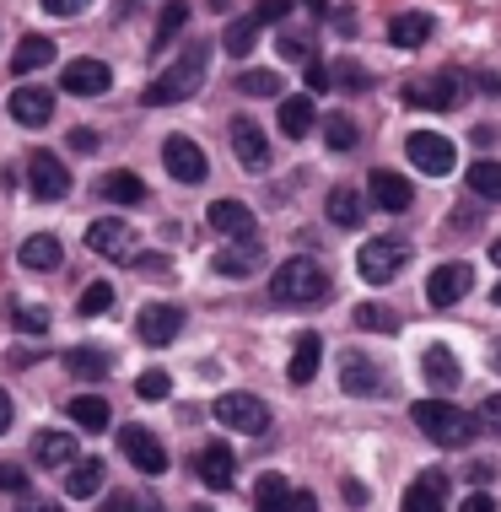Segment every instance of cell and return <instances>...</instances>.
<instances>
[{
	"label": "cell",
	"instance_id": "6da1fadb",
	"mask_svg": "<svg viewBox=\"0 0 501 512\" xmlns=\"http://www.w3.org/2000/svg\"><path fill=\"white\" fill-rule=\"evenodd\" d=\"M205 60H211V49H205V44H189V49L178 54V60L141 92V103H146V108H167V103L194 98V92H200V81H205Z\"/></svg>",
	"mask_w": 501,
	"mask_h": 512
},
{
	"label": "cell",
	"instance_id": "7a4b0ae2",
	"mask_svg": "<svg viewBox=\"0 0 501 512\" xmlns=\"http://www.w3.org/2000/svg\"><path fill=\"white\" fill-rule=\"evenodd\" d=\"M270 297L286 302V308H313V302L329 297V270L318 265V259H308V254L286 259V265L270 275Z\"/></svg>",
	"mask_w": 501,
	"mask_h": 512
},
{
	"label": "cell",
	"instance_id": "3957f363",
	"mask_svg": "<svg viewBox=\"0 0 501 512\" xmlns=\"http://www.w3.org/2000/svg\"><path fill=\"white\" fill-rule=\"evenodd\" d=\"M410 421L421 426V432L437 442V448H464V442L480 432L475 415H464L453 399H421V405H410Z\"/></svg>",
	"mask_w": 501,
	"mask_h": 512
},
{
	"label": "cell",
	"instance_id": "277c9868",
	"mask_svg": "<svg viewBox=\"0 0 501 512\" xmlns=\"http://www.w3.org/2000/svg\"><path fill=\"white\" fill-rule=\"evenodd\" d=\"M216 421L232 426V432H243V437H264V432H270V405H264L259 394L232 389V394L216 399Z\"/></svg>",
	"mask_w": 501,
	"mask_h": 512
},
{
	"label": "cell",
	"instance_id": "5b68a950",
	"mask_svg": "<svg viewBox=\"0 0 501 512\" xmlns=\"http://www.w3.org/2000/svg\"><path fill=\"white\" fill-rule=\"evenodd\" d=\"M405 259H410V248L399 238H372L356 254V270H361V281H367V286H388L399 270H405Z\"/></svg>",
	"mask_w": 501,
	"mask_h": 512
},
{
	"label": "cell",
	"instance_id": "8992f818",
	"mask_svg": "<svg viewBox=\"0 0 501 512\" xmlns=\"http://www.w3.org/2000/svg\"><path fill=\"white\" fill-rule=\"evenodd\" d=\"M410 162L421 173H431V178H442V173H453V162H458V151H453V141L448 135H431V130H415L410 135Z\"/></svg>",
	"mask_w": 501,
	"mask_h": 512
},
{
	"label": "cell",
	"instance_id": "52a82bcc",
	"mask_svg": "<svg viewBox=\"0 0 501 512\" xmlns=\"http://www.w3.org/2000/svg\"><path fill=\"white\" fill-rule=\"evenodd\" d=\"M405 103L410 108H453V103H464V81L458 76H415L410 87H405Z\"/></svg>",
	"mask_w": 501,
	"mask_h": 512
},
{
	"label": "cell",
	"instance_id": "ba28073f",
	"mask_svg": "<svg viewBox=\"0 0 501 512\" xmlns=\"http://www.w3.org/2000/svg\"><path fill=\"white\" fill-rule=\"evenodd\" d=\"M162 162H167V173L178 178V184H205V151L189 141V135H167L162 141Z\"/></svg>",
	"mask_w": 501,
	"mask_h": 512
},
{
	"label": "cell",
	"instance_id": "9c48e42d",
	"mask_svg": "<svg viewBox=\"0 0 501 512\" xmlns=\"http://www.w3.org/2000/svg\"><path fill=\"white\" fill-rule=\"evenodd\" d=\"M475 286V270L464 265V259H448V265H437L431 270V281H426V302L431 308H453L458 297Z\"/></svg>",
	"mask_w": 501,
	"mask_h": 512
},
{
	"label": "cell",
	"instance_id": "30bf717a",
	"mask_svg": "<svg viewBox=\"0 0 501 512\" xmlns=\"http://www.w3.org/2000/svg\"><path fill=\"white\" fill-rule=\"evenodd\" d=\"M27 184H33L38 200H65L71 195V173H65V162L49 157V151H33V157H27Z\"/></svg>",
	"mask_w": 501,
	"mask_h": 512
},
{
	"label": "cell",
	"instance_id": "8fae6325",
	"mask_svg": "<svg viewBox=\"0 0 501 512\" xmlns=\"http://www.w3.org/2000/svg\"><path fill=\"white\" fill-rule=\"evenodd\" d=\"M119 453L141 469V475H162V469H167V448L146 432V426H124V432H119Z\"/></svg>",
	"mask_w": 501,
	"mask_h": 512
},
{
	"label": "cell",
	"instance_id": "7c38bea8",
	"mask_svg": "<svg viewBox=\"0 0 501 512\" xmlns=\"http://www.w3.org/2000/svg\"><path fill=\"white\" fill-rule=\"evenodd\" d=\"M87 248H92V254H103V259H130V254H135L130 221H119V216L92 221V227H87Z\"/></svg>",
	"mask_w": 501,
	"mask_h": 512
},
{
	"label": "cell",
	"instance_id": "4fadbf2b",
	"mask_svg": "<svg viewBox=\"0 0 501 512\" xmlns=\"http://www.w3.org/2000/svg\"><path fill=\"white\" fill-rule=\"evenodd\" d=\"M178 329H184V308H173V302H146L141 318H135V335L146 345H173Z\"/></svg>",
	"mask_w": 501,
	"mask_h": 512
},
{
	"label": "cell",
	"instance_id": "5bb4252c",
	"mask_svg": "<svg viewBox=\"0 0 501 512\" xmlns=\"http://www.w3.org/2000/svg\"><path fill=\"white\" fill-rule=\"evenodd\" d=\"M60 87L71 92V98H103V92L114 87V71H108L103 60H71L60 76Z\"/></svg>",
	"mask_w": 501,
	"mask_h": 512
},
{
	"label": "cell",
	"instance_id": "9a60e30c",
	"mask_svg": "<svg viewBox=\"0 0 501 512\" xmlns=\"http://www.w3.org/2000/svg\"><path fill=\"white\" fill-rule=\"evenodd\" d=\"M367 195H372V205H383V211H394V216L415 205L410 178H399L394 168H372V173H367Z\"/></svg>",
	"mask_w": 501,
	"mask_h": 512
},
{
	"label": "cell",
	"instance_id": "2e32d148",
	"mask_svg": "<svg viewBox=\"0 0 501 512\" xmlns=\"http://www.w3.org/2000/svg\"><path fill=\"white\" fill-rule=\"evenodd\" d=\"M6 114L17 124H27V130H38V124L54 119V92L49 87H17V92H11V103H6Z\"/></svg>",
	"mask_w": 501,
	"mask_h": 512
},
{
	"label": "cell",
	"instance_id": "e0dca14e",
	"mask_svg": "<svg viewBox=\"0 0 501 512\" xmlns=\"http://www.w3.org/2000/svg\"><path fill=\"white\" fill-rule=\"evenodd\" d=\"M399 512H448V475H442V469H426L421 480H410Z\"/></svg>",
	"mask_w": 501,
	"mask_h": 512
},
{
	"label": "cell",
	"instance_id": "ac0fdd59",
	"mask_svg": "<svg viewBox=\"0 0 501 512\" xmlns=\"http://www.w3.org/2000/svg\"><path fill=\"white\" fill-rule=\"evenodd\" d=\"M205 221H211L221 238H232V243H248V238H254V211H248L243 200H216L211 211H205Z\"/></svg>",
	"mask_w": 501,
	"mask_h": 512
},
{
	"label": "cell",
	"instance_id": "d6986e66",
	"mask_svg": "<svg viewBox=\"0 0 501 512\" xmlns=\"http://www.w3.org/2000/svg\"><path fill=\"white\" fill-rule=\"evenodd\" d=\"M232 151H238V162L248 173H264L270 168V141H264V130L254 119H238L232 124Z\"/></svg>",
	"mask_w": 501,
	"mask_h": 512
},
{
	"label": "cell",
	"instance_id": "ffe728a7",
	"mask_svg": "<svg viewBox=\"0 0 501 512\" xmlns=\"http://www.w3.org/2000/svg\"><path fill=\"white\" fill-rule=\"evenodd\" d=\"M340 389L351 394V399H367V394H378V389H383V378H378V362H367L361 351H345V356H340Z\"/></svg>",
	"mask_w": 501,
	"mask_h": 512
},
{
	"label": "cell",
	"instance_id": "44dd1931",
	"mask_svg": "<svg viewBox=\"0 0 501 512\" xmlns=\"http://www.w3.org/2000/svg\"><path fill=\"white\" fill-rule=\"evenodd\" d=\"M17 265L33 270V275H49V270L65 265V248H60V238H54V232H33V238L17 248Z\"/></svg>",
	"mask_w": 501,
	"mask_h": 512
},
{
	"label": "cell",
	"instance_id": "7402d4cb",
	"mask_svg": "<svg viewBox=\"0 0 501 512\" xmlns=\"http://www.w3.org/2000/svg\"><path fill=\"white\" fill-rule=\"evenodd\" d=\"M194 469H200V480H205L211 491H227L232 480H238V464H232V448H227V442H205L200 459H194Z\"/></svg>",
	"mask_w": 501,
	"mask_h": 512
},
{
	"label": "cell",
	"instance_id": "603a6c76",
	"mask_svg": "<svg viewBox=\"0 0 501 512\" xmlns=\"http://www.w3.org/2000/svg\"><path fill=\"white\" fill-rule=\"evenodd\" d=\"M421 372H426V383L431 389H442V394H453L458 389V356L448 351V345H426V356H421Z\"/></svg>",
	"mask_w": 501,
	"mask_h": 512
},
{
	"label": "cell",
	"instance_id": "cb8c5ba5",
	"mask_svg": "<svg viewBox=\"0 0 501 512\" xmlns=\"http://www.w3.org/2000/svg\"><path fill=\"white\" fill-rule=\"evenodd\" d=\"M49 65H54V38L44 33H27L17 54H11V76H33V71H49Z\"/></svg>",
	"mask_w": 501,
	"mask_h": 512
},
{
	"label": "cell",
	"instance_id": "d4e9b609",
	"mask_svg": "<svg viewBox=\"0 0 501 512\" xmlns=\"http://www.w3.org/2000/svg\"><path fill=\"white\" fill-rule=\"evenodd\" d=\"M33 464H44V469L76 464V437L71 432H38L33 437Z\"/></svg>",
	"mask_w": 501,
	"mask_h": 512
},
{
	"label": "cell",
	"instance_id": "484cf974",
	"mask_svg": "<svg viewBox=\"0 0 501 512\" xmlns=\"http://www.w3.org/2000/svg\"><path fill=\"white\" fill-rule=\"evenodd\" d=\"M65 415H71L81 432H108V421H114V410H108L103 394H76L71 405H65Z\"/></svg>",
	"mask_w": 501,
	"mask_h": 512
},
{
	"label": "cell",
	"instance_id": "4316f807",
	"mask_svg": "<svg viewBox=\"0 0 501 512\" xmlns=\"http://www.w3.org/2000/svg\"><path fill=\"white\" fill-rule=\"evenodd\" d=\"M431 27H437V22H431L426 11H399V17L388 22V38H394L399 49H421L431 38Z\"/></svg>",
	"mask_w": 501,
	"mask_h": 512
},
{
	"label": "cell",
	"instance_id": "83f0119b",
	"mask_svg": "<svg viewBox=\"0 0 501 512\" xmlns=\"http://www.w3.org/2000/svg\"><path fill=\"white\" fill-rule=\"evenodd\" d=\"M318 362H324V340H318V335H302V340H297V351H291L286 378L302 389V383H313V378H318Z\"/></svg>",
	"mask_w": 501,
	"mask_h": 512
},
{
	"label": "cell",
	"instance_id": "f1b7e54d",
	"mask_svg": "<svg viewBox=\"0 0 501 512\" xmlns=\"http://www.w3.org/2000/svg\"><path fill=\"white\" fill-rule=\"evenodd\" d=\"M264 265V248L248 238V243H232V248H221L216 254V275H254Z\"/></svg>",
	"mask_w": 501,
	"mask_h": 512
},
{
	"label": "cell",
	"instance_id": "f546056e",
	"mask_svg": "<svg viewBox=\"0 0 501 512\" xmlns=\"http://www.w3.org/2000/svg\"><path fill=\"white\" fill-rule=\"evenodd\" d=\"M361 216H367V205H361V189H351V184H340V189H329V221L334 227H361Z\"/></svg>",
	"mask_w": 501,
	"mask_h": 512
},
{
	"label": "cell",
	"instance_id": "4dcf8cb0",
	"mask_svg": "<svg viewBox=\"0 0 501 512\" xmlns=\"http://www.w3.org/2000/svg\"><path fill=\"white\" fill-rule=\"evenodd\" d=\"M291 502H297V491H291L281 475H259V486H254V512H291Z\"/></svg>",
	"mask_w": 501,
	"mask_h": 512
},
{
	"label": "cell",
	"instance_id": "1f68e13d",
	"mask_svg": "<svg viewBox=\"0 0 501 512\" xmlns=\"http://www.w3.org/2000/svg\"><path fill=\"white\" fill-rule=\"evenodd\" d=\"M103 475H108L103 459L71 464V475H65V496H76V502H81V496H97V491H103Z\"/></svg>",
	"mask_w": 501,
	"mask_h": 512
},
{
	"label": "cell",
	"instance_id": "d6a6232c",
	"mask_svg": "<svg viewBox=\"0 0 501 512\" xmlns=\"http://www.w3.org/2000/svg\"><path fill=\"white\" fill-rule=\"evenodd\" d=\"M65 372H71V378L97 383V378H108V356L92 351V345H76V351H65Z\"/></svg>",
	"mask_w": 501,
	"mask_h": 512
},
{
	"label": "cell",
	"instance_id": "836d02e7",
	"mask_svg": "<svg viewBox=\"0 0 501 512\" xmlns=\"http://www.w3.org/2000/svg\"><path fill=\"white\" fill-rule=\"evenodd\" d=\"M313 103L308 98H286L281 103V135H291V141H302V135H308L313 130Z\"/></svg>",
	"mask_w": 501,
	"mask_h": 512
},
{
	"label": "cell",
	"instance_id": "e575fe53",
	"mask_svg": "<svg viewBox=\"0 0 501 512\" xmlns=\"http://www.w3.org/2000/svg\"><path fill=\"white\" fill-rule=\"evenodd\" d=\"M254 38H259V22H254V11H248V17L227 22V33H221V49H227L232 60H243V54L254 49Z\"/></svg>",
	"mask_w": 501,
	"mask_h": 512
},
{
	"label": "cell",
	"instance_id": "d590c367",
	"mask_svg": "<svg viewBox=\"0 0 501 512\" xmlns=\"http://www.w3.org/2000/svg\"><path fill=\"white\" fill-rule=\"evenodd\" d=\"M103 200H114V205H141L146 200V184L135 173H108L103 178Z\"/></svg>",
	"mask_w": 501,
	"mask_h": 512
},
{
	"label": "cell",
	"instance_id": "8d00e7d4",
	"mask_svg": "<svg viewBox=\"0 0 501 512\" xmlns=\"http://www.w3.org/2000/svg\"><path fill=\"white\" fill-rule=\"evenodd\" d=\"M469 189H475L480 200H501V162H491V157L469 162Z\"/></svg>",
	"mask_w": 501,
	"mask_h": 512
},
{
	"label": "cell",
	"instance_id": "74e56055",
	"mask_svg": "<svg viewBox=\"0 0 501 512\" xmlns=\"http://www.w3.org/2000/svg\"><path fill=\"white\" fill-rule=\"evenodd\" d=\"M324 141H329L334 151H351V146L361 141L356 119H351V114H329V119H324Z\"/></svg>",
	"mask_w": 501,
	"mask_h": 512
},
{
	"label": "cell",
	"instance_id": "f35d334b",
	"mask_svg": "<svg viewBox=\"0 0 501 512\" xmlns=\"http://www.w3.org/2000/svg\"><path fill=\"white\" fill-rule=\"evenodd\" d=\"M108 308H114V286H108V281H92L87 292H81V302H76L81 318H97V313H108Z\"/></svg>",
	"mask_w": 501,
	"mask_h": 512
},
{
	"label": "cell",
	"instance_id": "ab89813d",
	"mask_svg": "<svg viewBox=\"0 0 501 512\" xmlns=\"http://www.w3.org/2000/svg\"><path fill=\"white\" fill-rule=\"evenodd\" d=\"M238 87L248 92V98H281V76L275 71H243Z\"/></svg>",
	"mask_w": 501,
	"mask_h": 512
},
{
	"label": "cell",
	"instance_id": "60d3db41",
	"mask_svg": "<svg viewBox=\"0 0 501 512\" xmlns=\"http://www.w3.org/2000/svg\"><path fill=\"white\" fill-rule=\"evenodd\" d=\"M275 49H281V60H291V65H313V38L308 33H281Z\"/></svg>",
	"mask_w": 501,
	"mask_h": 512
},
{
	"label": "cell",
	"instance_id": "b9f144b4",
	"mask_svg": "<svg viewBox=\"0 0 501 512\" xmlns=\"http://www.w3.org/2000/svg\"><path fill=\"white\" fill-rule=\"evenodd\" d=\"M135 394H141V399H151V405H157V399H167V394H173V378H167L162 367H146L141 378H135Z\"/></svg>",
	"mask_w": 501,
	"mask_h": 512
},
{
	"label": "cell",
	"instance_id": "7bdbcfd3",
	"mask_svg": "<svg viewBox=\"0 0 501 512\" xmlns=\"http://www.w3.org/2000/svg\"><path fill=\"white\" fill-rule=\"evenodd\" d=\"M329 76H334V87H345V92H367V87H372V76L361 71L356 60H340V65H329Z\"/></svg>",
	"mask_w": 501,
	"mask_h": 512
},
{
	"label": "cell",
	"instance_id": "ee69618b",
	"mask_svg": "<svg viewBox=\"0 0 501 512\" xmlns=\"http://www.w3.org/2000/svg\"><path fill=\"white\" fill-rule=\"evenodd\" d=\"M356 324H361V329H394L399 318L388 313L383 302H361V308H356Z\"/></svg>",
	"mask_w": 501,
	"mask_h": 512
},
{
	"label": "cell",
	"instance_id": "f6af8a7d",
	"mask_svg": "<svg viewBox=\"0 0 501 512\" xmlns=\"http://www.w3.org/2000/svg\"><path fill=\"white\" fill-rule=\"evenodd\" d=\"M184 22H189V6H184V0H173V6L162 11V22H157V49H162V44H167V38H173Z\"/></svg>",
	"mask_w": 501,
	"mask_h": 512
},
{
	"label": "cell",
	"instance_id": "bcb514c9",
	"mask_svg": "<svg viewBox=\"0 0 501 512\" xmlns=\"http://www.w3.org/2000/svg\"><path fill=\"white\" fill-rule=\"evenodd\" d=\"M11 318H17V329H22V335H33V340L49 335V313H38V308H17Z\"/></svg>",
	"mask_w": 501,
	"mask_h": 512
},
{
	"label": "cell",
	"instance_id": "7dc6e473",
	"mask_svg": "<svg viewBox=\"0 0 501 512\" xmlns=\"http://www.w3.org/2000/svg\"><path fill=\"white\" fill-rule=\"evenodd\" d=\"M0 491L27 496V469H22V464H0Z\"/></svg>",
	"mask_w": 501,
	"mask_h": 512
},
{
	"label": "cell",
	"instance_id": "c3c4849f",
	"mask_svg": "<svg viewBox=\"0 0 501 512\" xmlns=\"http://www.w3.org/2000/svg\"><path fill=\"white\" fill-rule=\"evenodd\" d=\"M286 11H291V0H264V6L254 11V22H259V27H270V22H286Z\"/></svg>",
	"mask_w": 501,
	"mask_h": 512
},
{
	"label": "cell",
	"instance_id": "681fc988",
	"mask_svg": "<svg viewBox=\"0 0 501 512\" xmlns=\"http://www.w3.org/2000/svg\"><path fill=\"white\" fill-rule=\"evenodd\" d=\"M92 0H44V17H76V11H87Z\"/></svg>",
	"mask_w": 501,
	"mask_h": 512
},
{
	"label": "cell",
	"instance_id": "f907efd6",
	"mask_svg": "<svg viewBox=\"0 0 501 512\" xmlns=\"http://www.w3.org/2000/svg\"><path fill=\"white\" fill-rule=\"evenodd\" d=\"M97 512H141V502H135L130 491H114V496H103V507Z\"/></svg>",
	"mask_w": 501,
	"mask_h": 512
},
{
	"label": "cell",
	"instance_id": "816d5d0a",
	"mask_svg": "<svg viewBox=\"0 0 501 512\" xmlns=\"http://www.w3.org/2000/svg\"><path fill=\"white\" fill-rule=\"evenodd\" d=\"M329 87H334L329 65H318V60H313V65H308V92H329Z\"/></svg>",
	"mask_w": 501,
	"mask_h": 512
},
{
	"label": "cell",
	"instance_id": "f5cc1de1",
	"mask_svg": "<svg viewBox=\"0 0 501 512\" xmlns=\"http://www.w3.org/2000/svg\"><path fill=\"white\" fill-rule=\"evenodd\" d=\"M458 512H496V502L485 491H475V496H464V502H458Z\"/></svg>",
	"mask_w": 501,
	"mask_h": 512
},
{
	"label": "cell",
	"instance_id": "db71d44e",
	"mask_svg": "<svg viewBox=\"0 0 501 512\" xmlns=\"http://www.w3.org/2000/svg\"><path fill=\"white\" fill-rule=\"evenodd\" d=\"M480 415H485V426H496V432H501V394H491V399H485V405H480Z\"/></svg>",
	"mask_w": 501,
	"mask_h": 512
},
{
	"label": "cell",
	"instance_id": "11a10c76",
	"mask_svg": "<svg viewBox=\"0 0 501 512\" xmlns=\"http://www.w3.org/2000/svg\"><path fill=\"white\" fill-rule=\"evenodd\" d=\"M11 415H17V405H11V394H6V389H0V437H6V432H11Z\"/></svg>",
	"mask_w": 501,
	"mask_h": 512
},
{
	"label": "cell",
	"instance_id": "9f6ffc18",
	"mask_svg": "<svg viewBox=\"0 0 501 512\" xmlns=\"http://www.w3.org/2000/svg\"><path fill=\"white\" fill-rule=\"evenodd\" d=\"M71 151H97V135L92 130H71Z\"/></svg>",
	"mask_w": 501,
	"mask_h": 512
},
{
	"label": "cell",
	"instance_id": "6f0895ef",
	"mask_svg": "<svg viewBox=\"0 0 501 512\" xmlns=\"http://www.w3.org/2000/svg\"><path fill=\"white\" fill-rule=\"evenodd\" d=\"M291 512H318V496H313V491H297V502H291Z\"/></svg>",
	"mask_w": 501,
	"mask_h": 512
},
{
	"label": "cell",
	"instance_id": "680465c9",
	"mask_svg": "<svg viewBox=\"0 0 501 512\" xmlns=\"http://www.w3.org/2000/svg\"><path fill=\"white\" fill-rule=\"evenodd\" d=\"M22 512H60L54 502H38V496H22Z\"/></svg>",
	"mask_w": 501,
	"mask_h": 512
},
{
	"label": "cell",
	"instance_id": "91938a15",
	"mask_svg": "<svg viewBox=\"0 0 501 512\" xmlns=\"http://www.w3.org/2000/svg\"><path fill=\"white\" fill-rule=\"evenodd\" d=\"M491 259H496V265H501V238H496V248H491Z\"/></svg>",
	"mask_w": 501,
	"mask_h": 512
},
{
	"label": "cell",
	"instance_id": "94428289",
	"mask_svg": "<svg viewBox=\"0 0 501 512\" xmlns=\"http://www.w3.org/2000/svg\"><path fill=\"white\" fill-rule=\"evenodd\" d=\"M491 367H501V351H491Z\"/></svg>",
	"mask_w": 501,
	"mask_h": 512
},
{
	"label": "cell",
	"instance_id": "6125c7cd",
	"mask_svg": "<svg viewBox=\"0 0 501 512\" xmlns=\"http://www.w3.org/2000/svg\"><path fill=\"white\" fill-rule=\"evenodd\" d=\"M141 512H162V507H157V502H146V507H141Z\"/></svg>",
	"mask_w": 501,
	"mask_h": 512
},
{
	"label": "cell",
	"instance_id": "be15d7a7",
	"mask_svg": "<svg viewBox=\"0 0 501 512\" xmlns=\"http://www.w3.org/2000/svg\"><path fill=\"white\" fill-rule=\"evenodd\" d=\"M491 297H496V308H501V281H496V292H491Z\"/></svg>",
	"mask_w": 501,
	"mask_h": 512
},
{
	"label": "cell",
	"instance_id": "e7e4bbea",
	"mask_svg": "<svg viewBox=\"0 0 501 512\" xmlns=\"http://www.w3.org/2000/svg\"><path fill=\"white\" fill-rule=\"evenodd\" d=\"M194 512H211V507H194Z\"/></svg>",
	"mask_w": 501,
	"mask_h": 512
}]
</instances>
